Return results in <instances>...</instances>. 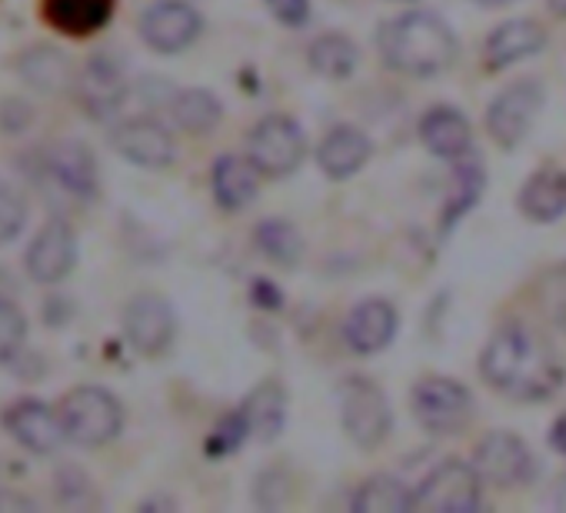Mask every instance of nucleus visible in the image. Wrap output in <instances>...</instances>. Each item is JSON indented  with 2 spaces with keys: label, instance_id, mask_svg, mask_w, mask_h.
I'll list each match as a JSON object with an SVG mask.
<instances>
[{
  "label": "nucleus",
  "instance_id": "obj_1",
  "mask_svg": "<svg viewBox=\"0 0 566 513\" xmlns=\"http://www.w3.org/2000/svg\"><path fill=\"white\" fill-rule=\"evenodd\" d=\"M480 370L490 387L516 400L549 397L563 384V370L523 324H506L490 337L480 357Z\"/></svg>",
  "mask_w": 566,
  "mask_h": 513
},
{
  "label": "nucleus",
  "instance_id": "obj_2",
  "mask_svg": "<svg viewBox=\"0 0 566 513\" xmlns=\"http://www.w3.org/2000/svg\"><path fill=\"white\" fill-rule=\"evenodd\" d=\"M380 54L387 67L410 74V77H433L447 71L457 57V38L450 28L427 14V11H410L394 18L380 31Z\"/></svg>",
  "mask_w": 566,
  "mask_h": 513
},
{
  "label": "nucleus",
  "instance_id": "obj_3",
  "mask_svg": "<svg viewBox=\"0 0 566 513\" xmlns=\"http://www.w3.org/2000/svg\"><path fill=\"white\" fill-rule=\"evenodd\" d=\"M67 440L81 447H104L124 430V407L104 387H77L61 400Z\"/></svg>",
  "mask_w": 566,
  "mask_h": 513
},
{
  "label": "nucleus",
  "instance_id": "obj_4",
  "mask_svg": "<svg viewBox=\"0 0 566 513\" xmlns=\"http://www.w3.org/2000/svg\"><path fill=\"white\" fill-rule=\"evenodd\" d=\"M307 154L304 130L291 117H263L247 140V157L263 177H287L301 167Z\"/></svg>",
  "mask_w": 566,
  "mask_h": 513
},
{
  "label": "nucleus",
  "instance_id": "obj_5",
  "mask_svg": "<svg viewBox=\"0 0 566 513\" xmlns=\"http://www.w3.org/2000/svg\"><path fill=\"white\" fill-rule=\"evenodd\" d=\"M340 413H344V430L350 433L354 443L374 450L390 437L394 413L384 397V390L367 380V377H350L340 387Z\"/></svg>",
  "mask_w": 566,
  "mask_h": 513
},
{
  "label": "nucleus",
  "instance_id": "obj_6",
  "mask_svg": "<svg viewBox=\"0 0 566 513\" xmlns=\"http://www.w3.org/2000/svg\"><path fill=\"white\" fill-rule=\"evenodd\" d=\"M413 413L430 433H460L473 417V394L450 377H427L413 387Z\"/></svg>",
  "mask_w": 566,
  "mask_h": 513
},
{
  "label": "nucleus",
  "instance_id": "obj_7",
  "mask_svg": "<svg viewBox=\"0 0 566 513\" xmlns=\"http://www.w3.org/2000/svg\"><path fill=\"white\" fill-rule=\"evenodd\" d=\"M480 473L476 467L470 463H460V460H447L440 463L423 483L420 490L413 493L417 506L423 510H440V513H470L480 506Z\"/></svg>",
  "mask_w": 566,
  "mask_h": 513
},
{
  "label": "nucleus",
  "instance_id": "obj_8",
  "mask_svg": "<svg viewBox=\"0 0 566 513\" xmlns=\"http://www.w3.org/2000/svg\"><path fill=\"white\" fill-rule=\"evenodd\" d=\"M203 31L200 14L184 0H157L140 18V38L157 54H180L187 51Z\"/></svg>",
  "mask_w": 566,
  "mask_h": 513
},
{
  "label": "nucleus",
  "instance_id": "obj_9",
  "mask_svg": "<svg viewBox=\"0 0 566 513\" xmlns=\"http://www.w3.org/2000/svg\"><path fill=\"white\" fill-rule=\"evenodd\" d=\"M539 107H543V87L536 81H516V84H510L506 91L496 94V101L486 111V130H490V137L500 147H516L526 137V130H530V124H533V117H536Z\"/></svg>",
  "mask_w": 566,
  "mask_h": 513
},
{
  "label": "nucleus",
  "instance_id": "obj_10",
  "mask_svg": "<svg viewBox=\"0 0 566 513\" xmlns=\"http://www.w3.org/2000/svg\"><path fill=\"white\" fill-rule=\"evenodd\" d=\"M124 334L134 344L137 354L144 357H160L177 334V317L174 307L157 297V294H140L127 304L124 311Z\"/></svg>",
  "mask_w": 566,
  "mask_h": 513
},
{
  "label": "nucleus",
  "instance_id": "obj_11",
  "mask_svg": "<svg viewBox=\"0 0 566 513\" xmlns=\"http://www.w3.org/2000/svg\"><path fill=\"white\" fill-rule=\"evenodd\" d=\"M473 467L486 483H496V486L526 483L533 477V457H530L526 443L506 430H493L476 443Z\"/></svg>",
  "mask_w": 566,
  "mask_h": 513
},
{
  "label": "nucleus",
  "instance_id": "obj_12",
  "mask_svg": "<svg viewBox=\"0 0 566 513\" xmlns=\"http://www.w3.org/2000/svg\"><path fill=\"white\" fill-rule=\"evenodd\" d=\"M74 264H77V237L71 223L64 220L44 223L24 256L28 278L38 284H61L74 271Z\"/></svg>",
  "mask_w": 566,
  "mask_h": 513
},
{
  "label": "nucleus",
  "instance_id": "obj_13",
  "mask_svg": "<svg viewBox=\"0 0 566 513\" xmlns=\"http://www.w3.org/2000/svg\"><path fill=\"white\" fill-rule=\"evenodd\" d=\"M4 427L31 453H54L67 440L61 410H51L44 400H18L14 407H8Z\"/></svg>",
  "mask_w": 566,
  "mask_h": 513
},
{
  "label": "nucleus",
  "instance_id": "obj_14",
  "mask_svg": "<svg viewBox=\"0 0 566 513\" xmlns=\"http://www.w3.org/2000/svg\"><path fill=\"white\" fill-rule=\"evenodd\" d=\"M114 150L120 157H127L130 164L137 167H147V170H164L174 164V137L167 134L164 124H157L154 117H134V121H124L117 130H114Z\"/></svg>",
  "mask_w": 566,
  "mask_h": 513
},
{
  "label": "nucleus",
  "instance_id": "obj_15",
  "mask_svg": "<svg viewBox=\"0 0 566 513\" xmlns=\"http://www.w3.org/2000/svg\"><path fill=\"white\" fill-rule=\"evenodd\" d=\"M124 97H127V77L120 61H114L111 54L91 57L81 77V104L87 107V114L104 121L124 104Z\"/></svg>",
  "mask_w": 566,
  "mask_h": 513
},
{
  "label": "nucleus",
  "instance_id": "obj_16",
  "mask_svg": "<svg viewBox=\"0 0 566 513\" xmlns=\"http://www.w3.org/2000/svg\"><path fill=\"white\" fill-rule=\"evenodd\" d=\"M48 170H51V177H54L71 197L94 200L97 190H101L97 160H94V154H91L87 144H77V140L57 144V147L48 154Z\"/></svg>",
  "mask_w": 566,
  "mask_h": 513
},
{
  "label": "nucleus",
  "instance_id": "obj_17",
  "mask_svg": "<svg viewBox=\"0 0 566 513\" xmlns=\"http://www.w3.org/2000/svg\"><path fill=\"white\" fill-rule=\"evenodd\" d=\"M397 334V311L387 301H364L350 311L344 324V337L354 354L370 357L380 354Z\"/></svg>",
  "mask_w": 566,
  "mask_h": 513
},
{
  "label": "nucleus",
  "instance_id": "obj_18",
  "mask_svg": "<svg viewBox=\"0 0 566 513\" xmlns=\"http://www.w3.org/2000/svg\"><path fill=\"white\" fill-rule=\"evenodd\" d=\"M370 137L360 130V127H350V124H340L334 127L321 150H317V160H321V170L334 180H347L354 177L367 160H370Z\"/></svg>",
  "mask_w": 566,
  "mask_h": 513
},
{
  "label": "nucleus",
  "instance_id": "obj_19",
  "mask_svg": "<svg viewBox=\"0 0 566 513\" xmlns=\"http://www.w3.org/2000/svg\"><path fill=\"white\" fill-rule=\"evenodd\" d=\"M543 44H546V31L536 21H506L486 41V67L503 71V67L543 51Z\"/></svg>",
  "mask_w": 566,
  "mask_h": 513
},
{
  "label": "nucleus",
  "instance_id": "obj_20",
  "mask_svg": "<svg viewBox=\"0 0 566 513\" xmlns=\"http://www.w3.org/2000/svg\"><path fill=\"white\" fill-rule=\"evenodd\" d=\"M114 14V0H44V18L67 38L97 34Z\"/></svg>",
  "mask_w": 566,
  "mask_h": 513
},
{
  "label": "nucleus",
  "instance_id": "obj_21",
  "mask_svg": "<svg viewBox=\"0 0 566 513\" xmlns=\"http://www.w3.org/2000/svg\"><path fill=\"white\" fill-rule=\"evenodd\" d=\"M420 137H423V144L437 157L460 160V157H467L473 134H470V124H467V117L460 111H453V107H433L420 121Z\"/></svg>",
  "mask_w": 566,
  "mask_h": 513
},
{
  "label": "nucleus",
  "instance_id": "obj_22",
  "mask_svg": "<svg viewBox=\"0 0 566 513\" xmlns=\"http://www.w3.org/2000/svg\"><path fill=\"white\" fill-rule=\"evenodd\" d=\"M520 210L536 223H553L566 213V170L546 167L523 184Z\"/></svg>",
  "mask_w": 566,
  "mask_h": 513
},
{
  "label": "nucleus",
  "instance_id": "obj_23",
  "mask_svg": "<svg viewBox=\"0 0 566 513\" xmlns=\"http://www.w3.org/2000/svg\"><path fill=\"white\" fill-rule=\"evenodd\" d=\"M18 71H21V77H24L34 91H41V94H61V91H67L71 81H74V67H71L67 54L57 51V48H51V44L28 48V51L21 54V61H18Z\"/></svg>",
  "mask_w": 566,
  "mask_h": 513
},
{
  "label": "nucleus",
  "instance_id": "obj_24",
  "mask_svg": "<svg viewBox=\"0 0 566 513\" xmlns=\"http://www.w3.org/2000/svg\"><path fill=\"white\" fill-rule=\"evenodd\" d=\"M256 167L250 164V157H233L223 154L213 160V197L223 210H240L256 197Z\"/></svg>",
  "mask_w": 566,
  "mask_h": 513
},
{
  "label": "nucleus",
  "instance_id": "obj_25",
  "mask_svg": "<svg viewBox=\"0 0 566 513\" xmlns=\"http://www.w3.org/2000/svg\"><path fill=\"white\" fill-rule=\"evenodd\" d=\"M250 420V430H256L260 440H273L283 430V413H287V397H283V387L276 380L260 384L256 390L247 394L243 407H240Z\"/></svg>",
  "mask_w": 566,
  "mask_h": 513
},
{
  "label": "nucleus",
  "instance_id": "obj_26",
  "mask_svg": "<svg viewBox=\"0 0 566 513\" xmlns=\"http://www.w3.org/2000/svg\"><path fill=\"white\" fill-rule=\"evenodd\" d=\"M413 506H417V500L407 493V486L387 473L370 477L354 496V510H360V513H377V510L380 513H400V510H413Z\"/></svg>",
  "mask_w": 566,
  "mask_h": 513
},
{
  "label": "nucleus",
  "instance_id": "obj_27",
  "mask_svg": "<svg viewBox=\"0 0 566 513\" xmlns=\"http://www.w3.org/2000/svg\"><path fill=\"white\" fill-rule=\"evenodd\" d=\"M311 57V67L324 77H334V81H344L354 74L357 67V48L354 41H347L344 34H324L311 44L307 51Z\"/></svg>",
  "mask_w": 566,
  "mask_h": 513
},
{
  "label": "nucleus",
  "instance_id": "obj_28",
  "mask_svg": "<svg viewBox=\"0 0 566 513\" xmlns=\"http://www.w3.org/2000/svg\"><path fill=\"white\" fill-rule=\"evenodd\" d=\"M170 114L180 130L187 134H207L220 121V101L207 91H180L170 101Z\"/></svg>",
  "mask_w": 566,
  "mask_h": 513
},
{
  "label": "nucleus",
  "instance_id": "obj_29",
  "mask_svg": "<svg viewBox=\"0 0 566 513\" xmlns=\"http://www.w3.org/2000/svg\"><path fill=\"white\" fill-rule=\"evenodd\" d=\"M256 247L266 261L280 264V268H294L301 261V233L294 230V223L287 220H266L256 227Z\"/></svg>",
  "mask_w": 566,
  "mask_h": 513
},
{
  "label": "nucleus",
  "instance_id": "obj_30",
  "mask_svg": "<svg viewBox=\"0 0 566 513\" xmlns=\"http://www.w3.org/2000/svg\"><path fill=\"white\" fill-rule=\"evenodd\" d=\"M28 341V317L18 304L0 301V364H8L21 354Z\"/></svg>",
  "mask_w": 566,
  "mask_h": 513
},
{
  "label": "nucleus",
  "instance_id": "obj_31",
  "mask_svg": "<svg viewBox=\"0 0 566 513\" xmlns=\"http://www.w3.org/2000/svg\"><path fill=\"white\" fill-rule=\"evenodd\" d=\"M28 223V200L21 197V190L0 184V247L11 243Z\"/></svg>",
  "mask_w": 566,
  "mask_h": 513
},
{
  "label": "nucleus",
  "instance_id": "obj_32",
  "mask_svg": "<svg viewBox=\"0 0 566 513\" xmlns=\"http://www.w3.org/2000/svg\"><path fill=\"white\" fill-rule=\"evenodd\" d=\"M250 437V420H247V413L243 410H237V413H227L220 423H217V430H213V437L207 440V453L210 457H223V453H233L243 440Z\"/></svg>",
  "mask_w": 566,
  "mask_h": 513
},
{
  "label": "nucleus",
  "instance_id": "obj_33",
  "mask_svg": "<svg viewBox=\"0 0 566 513\" xmlns=\"http://www.w3.org/2000/svg\"><path fill=\"white\" fill-rule=\"evenodd\" d=\"M539 304L546 311V317L566 331V264L553 268L543 281H539Z\"/></svg>",
  "mask_w": 566,
  "mask_h": 513
},
{
  "label": "nucleus",
  "instance_id": "obj_34",
  "mask_svg": "<svg viewBox=\"0 0 566 513\" xmlns=\"http://www.w3.org/2000/svg\"><path fill=\"white\" fill-rule=\"evenodd\" d=\"M457 180H460V190H463V197L460 200H453L450 207H447V227L453 223V220H460V213L480 197V190H483V170L473 164V160H457Z\"/></svg>",
  "mask_w": 566,
  "mask_h": 513
},
{
  "label": "nucleus",
  "instance_id": "obj_35",
  "mask_svg": "<svg viewBox=\"0 0 566 513\" xmlns=\"http://www.w3.org/2000/svg\"><path fill=\"white\" fill-rule=\"evenodd\" d=\"M266 8L280 24H287V28H304L311 18V0H266Z\"/></svg>",
  "mask_w": 566,
  "mask_h": 513
},
{
  "label": "nucleus",
  "instance_id": "obj_36",
  "mask_svg": "<svg viewBox=\"0 0 566 513\" xmlns=\"http://www.w3.org/2000/svg\"><path fill=\"white\" fill-rule=\"evenodd\" d=\"M31 121H34V107L28 101H4L0 104V130L21 134L31 127Z\"/></svg>",
  "mask_w": 566,
  "mask_h": 513
},
{
  "label": "nucleus",
  "instance_id": "obj_37",
  "mask_svg": "<svg viewBox=\"0 0 566 513\" xmlns=\"http://www.w3.org/2000/svg\"><path fill=\"white\" fill-rule=\"evenodd\" d=\"M253 294H260L256 304H263V307H280V291H276L273 284H256Z\"/></svg>",
  "mask_w": 566,
  "mask_h": 513
},
{
  "label": "nucleus",
  "instance_id": "obj_38",
  "mask_svg": "<svg viewBox=\"0 0 566 513\" xmlns=\"http://www.w3.org/2000/svg\"><path fill=\"white\" fill-rule=\"evenodd\" d=\"M553 447L566 453V417H559L556 427H553Z\"/></svg>",
  "mask_w": 566,
  "mask_h": 513
},
{
  "label": "nucleus",
  "instance_id": "obj_39",
  "mask_svg": "<svg viewBox=\"0 0 566 513\" xmlns=\"http://www.w3.org/2000/svg\"><path fill=\"white\" fill-rule=\"evenodd\" d=\"M549 11H553L556 18H566V0H549Z\"/></svg>",
  "mask_w": 566,
  "mask_h": 513
},
{
  "label": "nucleus",
  "instance_id": "obj_40",
  "mask_svg": "<svg viewBox=\"0 0 566 513\" xmlns=\"http://www.w3.org/2000/svg\"><path fill=\"white\" fill-rule=\"evenodd\" d=\"M476 4H483V8H503V4H510V0H476Z\"/></svg>",
  "mask_w": 566,
  "mask_h": 513
}]
</instances>
